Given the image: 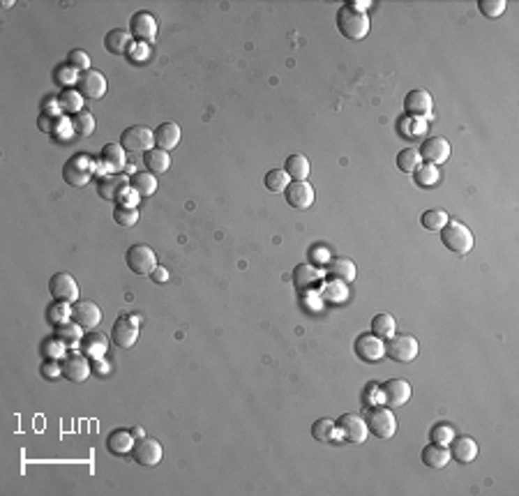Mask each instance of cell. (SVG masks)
I'll return each instance as SVG.
<instances>
[{"mask_svg":"<svg viewBox=\"0 0 519 496\" xmlns=\"http://www.w3.org/2000/svg\"><path fill=\"white\" fill-rule=\"evenodd\" d=\"M335 21H337L340 33L346 37V40H353V42L365 40L367 33H370V28H372L370 17H367V14H360L356 10H351L349 5H342L340 10H337Z\"/></svg>","mask_w":519,"mask_h":496,"instance_id":"6da1fadb","label":"cell"},{"mask_svg":"<svg viewBox=\"0 0 519 496\" xmlns=\"http://www.w3.org/2000/svg\"><path fill=\"white\" fill-rule=\"evenodd\" d=\"M441 240H443V245H446L450 252L462 254V257H464V254H469L473 250V243H476L471 229L466 227V224L457 222V220H448L446 227L441 229Z\"/></svg>","mask_w":519,"mask_h":496,"instance_id":"7a4b0ae2","label":"cell"},{"mask_svg":"<svg viewBox=\"0 0 519 496\" xmlns=\"http://www.w3.org/2000/svg\"><path fill=\"white\" fill-rule=\"evenodd\" d=\"M367 427L370 434L376 439H393L397 434V418L393 416V409L388 407H372L367 411Z\"/></svg>","mask_w":519,"mask_h":496,"instance_id":"3957f363","label":"cell"},{"mask_svg":"<svg viewBox=\"0 0 519 496\" xmlns=\"http://www.w3.org/2000/svg\"><path fill=\"white\" fill-rule=\"evenodd\" d=\"M420 353V344L411 335H393L386 342V356L395 363H413Z\"/></svg>","mask_w":519,"mask_h":496,"instance_id":"277c9868","label":"cell"},{"mask_svg":"<svg viewBox=\"0 0 519 496\" xmlns=\"http://www.w3.org/2000/svg\"><path fill=\"white\" fill-rule=\"evenodd\" d=\"M125 263L132 273H137L141 277H150L153 270L157 268V254L148 245H132L125 252Z\"/></svg>","mask_w":519,"mask_h":496,"instance_id":"5b68a950","label":"cell"},{"mask_svg":"<svg viewBox=\"0 0 519 496\" xmlns=\"http://www.w3.org/2000/svg\"><path fill=\"white\" fill-rule=\"evenodd\" d=\"M120 146L127 153H148L150 148H155V132L144 125H132L120 134Z\"/></svg>","mask_w":519,"mask_h":496,"instance_id":"8992f818","label":"cell"},{"mask_svg":"<svg viewBox=\"0 0 519 496\" xmlns=\"http://www.w3.org/2000/svg\"><path fill=\"white\" fill-rule=\"evenodd\" d=\"M93 162L88 160V155H74L70 160L65 162L63 167V178L67 185L72 187H84L90 183V178H93Z\"/></svg>","mask_w":519,"mask_h":496,"instance_id":"52a82bcc","label":"cell"},{"mask_svg":"<svg viewBox=\"0 0 519 496\" xmlns=\"http://www.w3.org/2000/svg\"><path fill=\"white\" fill-rule=\"evenodd\" d=\"M379 390H381V404L388 409H400L411 400V383L404 379H390L383 386H379Z\"/></svg>","mask_w":519,"mask_h":496,"instance_id":"ba28073f","label":"cell"},{"mask_svg":"<svg viewBox=\"0 0 519 496\" xmlns=\"http://www.w3.org/2000/svg\"><path fill=\"white\" fill-rule=\"evenodd\" d=\"M356 356L363 363H379L386 358V340L374 333H363L356 340Z\"/></svg>","mask_w":519,"mask_h":496,"instance_id":"9c48e42d","label":"cell"},{"mask_svg":"<svg viewBox=\"0 0 519 496\" xmlns=\"http://www.w3.org/2000/svg\"><path fill=\"white\" fill-rule=\"evenodd\" d=\"M49 291L54 300H60V303H70L74 305L79 300V284L70 273H56L49 280Z\"/></svg>","mask_w":519,"mask_h":496,"instance_id":"30bf717a","label":"cell"},{"mask_svg":"<svg viewBox=\"0 0 519 496\" xmlns=\"http://www.w3.org/2000/svg\"><path fill=\"white\" fill-rule=\"evenodd\" d=\"M337 432H340L342 439L349 443H365L367 437H370L367 420L360 416H351V413H344V416L337 420Z\"/></svg>","mask_w":519,"mask_h":496,"instance_id":"8fae6325","label":"cell"},{"mask_svg":"<svg viewBox=\"0 0 519 496\" xmlns=\"http://www.w3.org/2000/svg\"><path fill=\"white\" fill-rule=\"evenodd\" d=\"M130 33L132 37H137V40H141L144 44H155L157 40V21L150 12L146 10H139L134 12L130 17Z\"/></svg>","mask_w":519,"mask_h":496,"instance_id":"7c38bea8","label":"cell"},{"mask_svg":"<svg viewBox=\"0 0 519 496\" xmlns=\"http://www.w3.org/2000/svg\"><path fill=\"white\" fill-rule=\"evenodd\" d=\"M107 88H109L107 77H104L102 72H97V70L84 72L79 77V84H77V90L84 95V100H90V102L102 100V97L107 95Z\"/></svg>","mask_w":519,"mask_h":496,"instance_id":"4fadbf2b","label":"cell"},{"mask_svg":"<svg viewBox=\"0 0 519 496\" xmlns=\"http://www.w3.org/2000/svg\"><path fill=\"white\" fill-rule=\"evenodd\" d=\"M284 199H287V204L291 208L307 210V208H312L317 194H314V187L307 183V180H291L289 187L284 190Z\"/></svg>","mask_w":519,"mask_h":496,"instance_id":"5bb4252c","label":"cell"},{"mask_svg":"<svg viewBox=\"0 0 519 496\" xmlns=\"http://www.w3.org/2000/svg\"><path fill=\"white\" fill-rule=\"evenodd\" d=\"M139 319L134 317H120L114 323V330H111V340H114L116 347L120 349H132L134 344L139 342Z\"/></svg>","mask_w":519,"mask_h":496,"instance_id":"9a60e30c","label":"cell"},{"mask_svg":"<svg viewBox=\"0 0 519 496\" xmlns=\"http://www.w3.org/2000/svg\"><path fill=\"white\" fill-rule=\"evenodd\" d=\"M162 443L157 439H139L137 443H134V450H132V457L134 462L141 464V467H157V464L162 462Z\"/></svg>","mask_w":519,"mask_h":496,"instance_id":"2e32d148","label":"cell"},{"mask_svg":"<svg viewBox=\"0 0 519 496\" xmlns=\"http://www.w3.org/2000/svg\"><path fill=\"white\" fill-rule=\"evenodd\" d=\"M72 321H77L84 330H93L102 323V310L93 300H77L72 305Z\"/></svg>","mask_w":519,"mask_h":496,"instance_id":"e0dca14e","label":"cell"},{"mask_svg":"<svg viewBox=\"0 0 519 496\" xmlns=\"http://www.w3.org/2000/svg\"><path fill=\"white\" fill-rule=\"evenodd\" d=\"M90 358H86L84 353H72V356H65L63 358V377L67 381H74V383H84L90 379V372H93V367L88 363Z\"/></svg>","mask_w":519,"mask_h":496,"instance_id":"ac0fdd59","label":"cell"},{"mask_svg":"<svg viewBox=\"0 0 519 496\" xmlns=\"http://www.w3.org/2000/svg\"><path fill=\"white\" fill-rule=\"evenodd\" d=\"M420 157H423V162L427 164H443L450 160V144L448 139L443 137H430L423 141V146H420Z\"/></svg>","mask_w":519,"mask_h":496,"instance_id":"d6986e66","label":"cell"},{"mask_svg":"<svg viewBox=\"0 0 519 496\" xmlns=\"http://www.w3.org/2000/svg\"><path fill=\"white\" fill-rule=\"evenodd\" d=\"M127 187H130V178L120 176V174H109L97 180V194H100L104 201H120Z\"/></svg>","mask_w":519,"mask_h":496,"instance_id":"ffe728a7","label":"cell"},{"mask_svg":"<svg viewBox=\"0 0 519 496\" xmlns=\"http://www.w3.org/2000/svg\"><path fill=\"white\" fill-rule=\"evenodd\" d=\"M404 109L409 116H420V118L432 116V109H434L432 95L423 88L411 90V93L404 97Z\"/></svg>","mask_w":519,"mask_h":496,"instance_id":"44dd1931","label":"cell"},{"mask_svg":"<svg viewBox=\"0 0 519 496\" xmlns=\"http://www.w3.org/2000/svg\"><path fill=\"white\" fill-rule=\"evenodd\" d=\"M132 47H134V37H132L130 30L114 28V30H109L107 37H104V49H107L111 56H125V54H130Z\"/></svg>","mask_w":519,"mask_h":496,"instance_id":"7402d4cb","label":"cell"},{"mask_svg":"<svg viewBox=\"0 0 519 496\" xmlns=\"http://www.w3.org/2000/svg\"><path fill=\"white\" fill-rule=\"evenodd\" d=\"M155 132V148H162L171 153L173 148L180 144V139H183V132H180V125L169 120V123H162Z\"/></svg>","mask_w":519,"mask_h":496,"instance_id":"603a6c76","label":"cell"},{"mask_svg":"<svg viewBox=\"0 0 519 496\" xmlns=\"http://www.w3.org/2000/svg\"><path fill=\"white\" fill-rule=\"evenodd\" d=\"M423 464L425 467H430L434 471H441L448 467V462L453 460V455H450V448L448 446H439V443H430V446L423 448Z\"/></svg>","mask_w":519,"mask_h":496,"instance_id":"cb8c5ba5","label":"cell"},{"mask_svg":"<svg viewBox=\"0 0 519 496\" xmlns=\"http://www.w3.org/2000/svg\"><path fill=\"white\" fill-rule=\"evenodd\" d=\"M323 270L317 266H310V263H300V266L293 270V282H296L298 289H314L317 284L323 280Z\"/></svg>","mask_w":519,"mask_h":496,"instance_id":"d4e9b609","label":"cell"},{"mask_svg":"<svg viewBox=\"0 0 519 496\" xmlns=\"http://www.w3.org/2000/svg\"><path fill=\"white\" fill-rule=\"evenodd\" d=\"M107 349H109L107 337L100 333H88L84 335V340H81V353L90 360H102L107 356Z\"/></svg>","mask_w":519,"mask_h":496,"instance_id":"484cf974","label":"cell"},{"mask_svg":"<svg viewBox=\"0 0 519 496\" xmlns=\"http://www.w3.org/2000/svg\"><path fill=\"white\" fill-rule=\"evenodd\" d=\"M134 443H137V439H134V434H132V432H127V430H116V432H111V434H109L107 448H109V453H111V455L123 457V455H130V453H132V450H134Z\"/></svg>","mask_w":519,"mask_h":496,"instance_id":"4316f807","label":"cell"},{"mask_svg":"<svg viewBox=\"0 0 519 496\" xmlns=\"http://www.w3.org/2000/svg\"><path fill=\"white\" fill-rule=\"evenodd\" d=\"M450 455H453V460H457L460 464H469L478 457V443L471 437H455L453 448H450Z\"/></svg>","mask_w":519,"mask_h":496,"instance_id":"83f0119b","label":"cell"},{"mask_svg":"<svg viewBox=\"0 0 519 496\" xmlns=\"http://www.w3.org/2000/svg\"><path fill=\"white\" fill-rule=\"evenodd\" d=\"M125 155H127V150L120 146V141L118 144H107L102 148V153H100V160H102V164L107 167L109 171H114V174H118L120 169H125Z\"/></svg>","mask_w":519,"mask_h":496,"instance_id":"f1b7e54d","label":"cell"},{"mask_svg":"<svg viewBox=\"0 0 519 496\" xmlns=\"http://www.w3.org/2000/svg\"><path fill=\"white\" fill-rule=\"evenodd\" d=\"M328 275L333 277V280H340L344 284H351L353 280H356L358 268H356V263H353L351 259L340 257V259H333V261L328 263Z\"/></svg>","mask_w":519,"mask_h":496,"instance_id":"f546056e","label":"cell"},{"mask_svg":"<svg viewBox=\"0 0 519 496\" xmlns=\"http://www.w3.org/2000/svg\"><path fill=\"white\" fill-rule=\"evenodd\" d=\"M144 164L153 176H162V174H167L169 167H171V157H169L167 150L150 148L148 153H144Z\"/></svg>","mask_w":519,"mask_h":496,"instance_id":"4dcf8cb0","label":"cell"},{"mask_svg":"<svg viewBox=\"0 0 519 496\" xmlns=\"http://www.w3.org/2000/svg\"><path fill=\"white\" fill-rule=\"evenodd\" d=\"M58 104H60V109H63L65 114L77 116V114L84 111L86 100H84V95H81L77 88H63V90H60V95H58Z\"/></svg>","mask_w":519,"mask_h":496,"instance_id":"1f68e13d","label":"cell"},{"mask_svg":"<svg viewBox=\"0 0 519 496\" xmlns=\"http://www.w3.org/2000/svg\"><path fill=\"white\" fill-rule=\"evenodd\" d=\"M310 169H312L310 160H307L305 155H300V153L289 155L287 164H284V171H287V176L291 180H307V176H310Z\"/></svg>","mask_w":519,"mask_h":496,"instance_id":"d6a6232c","label":"cell"},{"mask_svg":"<svg viewBox=\"0 0 519 496\" xmlns=\"http://www.w3.org/2000/svg\"><path fill=\"white\" fill-rule=\"evenodd\" d=\"M130 187L139 194L141 199L153 197L157 192V176H153L150 171H144V174H134L130 178Z\"/></svg>","mask_w":519,"mask_h":496,"instance_id":"836d02e7","label":"cell"},{"mask_svg":"<svg viewBox=\"0 0 519 496\" xmlns=\"http://www.w3.org/2000/svg\"><path fill=\"white\" fill-rule=\"evenodd\" d=\"M56 337L60 342H65L67 347H79L81 340H84V328L77 321H67L56 328Z\"/></svg>","mask_w":519,"mask_h":496,"instance_id":"e575fe53","label":"cell"},{"mask_svg":"<svg viewBox=\"0 0 519 496\" xmlns=\"http://www.w3.org/2000/svg\"><path fill=\"white\" fill-rule=\"evenodd\" d=\"M423 164V157H420L418 148H404L400 155H397V169L402 174H416V169Z\"/></svg>","mask_w":519,"mask_h":496,"instance_id":"d590c367","label":"cell"},{"mask_svg":"<svg viewBox=\"0 0 519 496\" xmlns=\"http://www.w3.org/2000/svg\"><path fill=\"white\" fill-rule=\"evenodd\" d=\"M395 328H397V323H395L393 314H376V317L372 319V330H370V333L379 335L381 340H390V337L395 335Z\"/></svg>","mask_w":519,"mask_h":496,"instance_id":"8d00e7d4","label":"cell"},{"mask_svg":"<svg viewBox=\"0 0 519 496\" xmlns=\"http://www.w3.org/2000/svg\"><path fill=\"white\" fill-rule=\"evenodd\" d=\"M72 319V307L70 303H60V300H54L49 307H47V321L51 323V326H63V323H67Z\"/></svg>","mask_w":519,"mask_h":496,"instance_id":"74e56055","label":"cell"},{"mask_svg":"<svg viewBox=\"0 0 519 496\" xmlns=\"http://www.w3.org/2000/svg\"><path fill=\"white\" fill-rule=\"evenodd\" d=\"M420 224H423L427 231H441L448 224V213L443 208L425 210L423 217H420Z\"/></svg>","mask_w":519,"mask_h":496,"instance_id":"f35d334b","label":"cell"},{"mask_svg":"<svg viewBox=\"0 0 519 496\" xmlns=\"http://www.w3.org/2000/svg\"><path fill=\"white\" fill-rule=\"evenodd\" d=\"M439 180H441V174H439V167H436V164L423 162L416 169V183H418V187H434V185H439Z\"/></svg>","mask_w":519,"mask_h":496,"instance_id":"ab89813d","label":"cell"},{"mask_svg":"<svg viewBox=\"0 0 519 496\" xmlns=\"http://www.w3.org/2000/svg\"><path fill=\"white\" fill-rule=\"evenodd\" d=\"M263 183H266V187L273 194H284V190H287L289 183H291V178L287 176V171H284V169H273V171H268V174H266Z\"/></svg>","mask_w":519,"mask_h":496,"instance_id":"60d3db41","label":"cell"},{"mask_svg":"<svg viewBox=\"0 0 519 496\" xmlns=\"http://www.w3.org/2000/svg\"><path fill=\"white\" fill-rule=\"evenodd\" d=\"M72 125H74V134L81 137V139H86V137H90V134L95 132V116L84 109L81 114H77L72 118Z\"/></svg>","mask_w":519,"mask_h":496,"instance_id":"b9f144b4","label":"cell"},{"mask_svg":"<svg viewBox=\"0 0 519 496\" xmlns=\"http://www.w3.org/2000/svg\"><path fill=\"white\" fill-rule=\"evenodd\" d=\"M114 222L118 224V227L130 229V227H134V224L139 222V210H137V208H132V206L118 204V206L114 208Z\"/></svg>","mask_w":519,"mask_h":496,"instance_id":"7bdbcfd3","label":"cell"},{"mask_svg":"<svg viewBox=\"0 0 519 496\" xmlns=\"http://www.w3.org/2000/svg\"><path fill=\"white\" fill-rule=\"evenodd\" d=\"M335 432H337V423L333 418H321V420H317V423L312 425V437L317 441H323V443L333 441Z\"/></svg>","mask_w":519,"mask_h":496,"instance_id":"ee69618b","label":"cell"},{"mask_svg":"<svg viewBox=\"0 0 519 496\" xmlns=\"http://www.w3.org/2000/svg\"><path fill=\"white\" fill-rule=\"evenodd\" d=\"M79 77H81V72L77 70V67H72L70 63L60 65L58 70H56V81L63 88H77Z\"/></svg>","mask_w":519,"mask_h":496,"instance_id":"f6af8a7d","label":"cell"},{"mask_svg":"<svg viewBox=\"0 0 519 496\" xmlns=\"http://www.w3.org/2000/svg\"><path fill=\"white\" fill-rule=\"evenodd\" d=\"M323 296L328 300H335V303H344L346 298H349V289H346V284L340 280H333L328 282L326 287H323Z\"/></svg>","mask_w":519,"mask_h":496,"instance_id":"bcb514c9","label":"cell"},{"mask_svg":"<svg viewBox=\"0 0 519 496\" xmlns=\"http://www.w3.org/2000/svg\"><path fill=\"white\" fill-rule=\"evenodd\" d=\"M65 351H67V344L60 342L58 337H51V340L44 342V347H42L44 358H51V360H63Z\"/></svg>","mask_w":519,"mask_h":496,"instance_id":"7dc6e473","label":"cell"},{"mask_svg":"<svg viewBox=\"0 0 519 496\" xmlns=\"http://www.w3.org/2000/svg\"><path fill=\"white\" fill-rule=\"evenodd\" d=\"M54 137H58L60 141H72V137H77L74 134V125H72V118H65V116H60V118H56V123H54Z\"/></svg>","mask_w":519,"mask_h":496,"instance_id":"c3c4849f","label":"cell"},{"mask_svg":"<svg viewBox=\"0 0 519 496\" xmlns=\"http://www.w3.org/2000/svg\"><path fill=\"white\" fill-rule=\"evenodd\" d=\"M506 0H478V10L485 14V17L496 19L506 12Z\"/></svg>","mask_w":519,"mask_h":496,"instance_id":"681fc988","label":"cell"},{"mask_svg":"<svg viewBox=\"0 0 519 496\" xmlns=\"http://www.w3.org/2000/svg\"><path fill=\"white\" fill-rule=\"evenodd\" d=\"M455 439V430L446 423L436 425L432 430V443H439V446H448V443H453Z\"/></svg>","mask_w":519,"mask_h":496,"instance_id":"f907efd6","label":"cell"},{"mask_svg":"<svg viewBox=\"0 0 519 496\" xmlns=\"http://www.w3.org/2000/svg\"><path fill=\"white\" fill-rule=\"evenodd\" d=\"M67 63H70L72 67H77L81 74L93 70V67H90V56L86 54V51H81V49H72L70 56H67Z\"/></svg>","mask_w":519,"mask_h":496,"instance_id":"816d5d0a","label":"cell"},{"mask_svg":"<svg viewBox=\"0 0 519 496\" xmlns=\"http://www.w3.org/2000/svg\"><path fill=\"white\" fill-rule=\"evenodd\" d=\"M42 377L44 379H49V381H56V379H60L63 377V363L60 360H51V358H47L42 363Z\"/></svg>","mask_w":519,"mask_h":496,"instance_id":"f5cc1de1","label":"cell"},{"mask_svg":"<svg viewBox=\"0 0 519 496\" xmlns=\"http://www.w3.org/2000/svg\"><path fill=\"white\" fill-rule=\"evenodd\" d=\"M141 197L137 192L132 190V187H127V190L123 192V197H120V201L118 204H123V206H132V208H137V201H139Z\"/></svg>","mask_w":519,"mask_h":496,"instance_id":"db71d44e","label":"cell"},{"mask_svg":"<svg viewBox=\"0 0 519 496\" xmlns=\"http://www.w3.org/2000/svg\"><path fill=\"white\" fill-rule=\"evenodd\" d=\"M54 123H56V118H49V116H44V114H40V118H37V127H40L44 134L54 132Z\"/></svg>","mask_w":519,"mask_h":496,"instance_id":"11a10c76","label":"cell"},{"mask_svg":"<svg viewBox=\"0 0 519 496\" xmlns=\"http://www.w3.org/2000/svg\"><path fill=\"white\" fill-rule=\"evenodd\" d=\"M150 280L157 282V284H164V282L169 280V270H167V268H162V266H157V268L153 270V275H150Z\"/></svg>","mask_w":519,"mask_h":496,"instance_id":"9f6ffc18","label":"cell"},{"mask_svg":"<svg viewBox=\"0 0 519 496\" xmlns=\"http://www.w3.org/2000/svg\"><path fill=\"white\" fill-rule=\"evenodd\" d=\"M349 7L360 14H367V10L372 7V0H353V3H349Z\"/></svg>","mask_w":519,"mask_h":496,"instance_id":"6f0895ef","label":"cell"},{"mask_svg":"<svg viewBox=\"0 0 519 496\" xmlns=\"http://www.w3.org/2000/svg\"><path fill=\"white\" fill-rule=\"evenodd\" d=\"M132 434H134V439H144V430H141V427H137Z\"/></svg>","mask_w":519,"mask_h":496,"instance_id":"680465c9","label":"cell"}]
</instances>
